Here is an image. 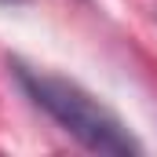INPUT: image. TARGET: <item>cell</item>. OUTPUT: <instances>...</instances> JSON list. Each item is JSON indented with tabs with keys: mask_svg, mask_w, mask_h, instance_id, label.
<instances>
[{
	"mask_svg": "<svg viewBox=\"0 0 157 157\" xmlns=\"http://www.w3.org/2000/svg\"><path fill=\"white\" fill-rule=\"evenodd\" d=\"M15 73H18V84L26 88V95L51 121H59L80 146L95 154H139V143L128 135V128L80 84L62 80L55 73L29 70V66H15Z\"/></svg>",
	"mask_w": 157,
	"mask_h": 157,
	"instance_id": "cell-1",
	"label": "cell"
},
{
	"mask_svg": "<svg viewBox=\"0 0 157 157\" xmlns=\"http://www.w3.org/2000/svg\"><path fill=\"white\" fill-rule=\"evenodd\" d=\"M0 4H22V0H0Z\"/></svg>",
	"mask_w": 157,
	"mask_h": 157,
	"instance_id": "cell-2",
	"label": "cell"
}]
</instances>
